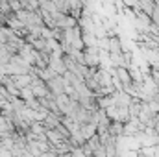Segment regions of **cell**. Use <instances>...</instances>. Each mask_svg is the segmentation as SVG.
Instances as JSON below:
<instances>
[{
	"label": "cell",
	"mask_w": 159,
	"mask_h": 157,
	"mask_svg": "<svg viewBox=\"0 0 159 157\" xmlns=\"http://www.w3.org/2000/svg\"><path fill=\"white\" fill-rule=\"evenodd\" d=\"M30 89L34 91V96L39 100V98H44V96H48L50 94V91H48V85H46V81H43L39 76H34L32 78V83H30Z\"/></svg>",
	"instance_id": "1"
},
{
	"label": "cell",
	"mask_w": 159,
	"mask_h": 157,
	"mask_svg": "<svg viewBox=\"0 0 159 157\" xmlns=\"http://www.w3.org/2000/svg\"><path fill=\"white\" fill-rule=\"evenodd\" d=\"M46 85H48L50 94H52V96H57V94L65 92V85H67V81H65L63 76H56V78H52L50 81H46Z\"/></svg>",
	"instance_id": "2"
},
{
	"label": "cell",
	"mask_w": 159,
	"mask_h": 157,
	"mask_svg": "<svg viewBox=\"0 0 159 157\" xmlns=\"http://www.w3.org/2000/svg\"><path fill=\"white\" fill-rule=\"evenodd\" d=\"M107 131H109V135H111L113 139H122V137H124V122H120V120H111Z\"/></svg>",
	"instance_id": "3"
},
{
	"label": "cell",
	"mask_w": 159,
	"mask_h": 157,
	"mask_svg": "<svg viewBox=\"0 0 159 157\" xmlns=\"http://www.w3.org/2000/svg\"><path fill=\"white\" fill-rule=\"evenodd\" d=\"M154 7H156V0H137V9L148 17L154 13Z\"/></svg>",
	"instance_id": "4"
},
{
	"label": "cell",
	"mask_w": 159,
	"mask_h": 157,
	"mask_svg": "<svg viewBox=\"0 0 159 157\" xmlns=\"http://www.w3.org/2000/svg\"><path fill=\"white\" fill-rule=\"evenodd\" d=\"M32 74H19V76H11V79L15 81V85L19 87V89H22V87H26V85H30L32 83Z\"/></svg>",
	"instance_id": "5"
}]
</instances>
